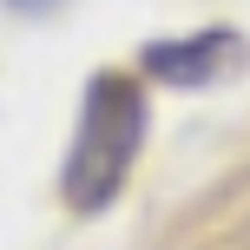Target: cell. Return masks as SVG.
Listing matches in <instances>:
<instances>
[{"label":"cell","instance_id":"cell-3","mask_svg":"<svg viewBox=\"0 0 250 250\" xmlns=\"http://www.w3.org/2000/svg\"><path fill=\"white\" fill-rule=\"evenodd\" d=\"M7 7H13V13H53L60 0H7Z\"/></svg>","mask_w":250,"mask_h":250},{"label":"cell","instance_id":"cell-2","mask_svg":"<svg viewBox=\"0 0 250 250\" xmlns=\"http://www.w3.org/2000/svg\"><path fill=\"white\" fill-rule=\"evenodd\" d=\"M244 60H250L244 33L204 26V33H185V40H151L138 53V73L171 86V92H204V86H224L230 73H244Z\"/></svg>","mask_w":250,"mask_h":250},{"label":"cell","instance_id":"cell-1","mask_svg":"<svg viewBox=\"0 0 250 250\" xmlns=\"http://www.w3.org/2000/svg\"><path fill=\"white\" fill-rule=\"evenodd\" d=\"M138 145H145V92H138V79L92 73L86 99H79L73 145H66V165H60V198L79 217H99L125 191V178L138 165Z\"/></svg>","mask_w":250,"mask_h":250}]
</instances>
